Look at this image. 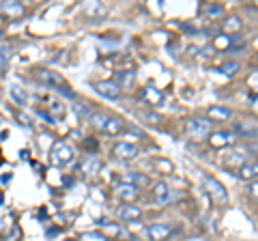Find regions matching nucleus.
<instances>
[{"instance_id": "obj_1", "label": "nucleus", "mask_w": 258, "mask_h": 241, "mask_svg": "<svg viewBox=\"0 0 258 241\" xmlns=\"http://www.w3.org/2000/svg\"><path fill=\"white\" fill-rule=\"evenodd\" d=\"M91 125L95 127L97 132L108 134V136H116V134H120L125 130L123 120L116 118V116H110V114H106V112H93Z\"/></svg>"}, {"instance_id": "obj_2", "label": "nucleus", "mask_w": 258, "mask_h": 241, "mask_svg": "<svg viewBox=\"0 0 258 241\" xmlns=\"http://www.w3.org/2000/svg\"><path fill=\"white\" fill-rule=\"evenodd\" d=\"M50 159H52V164H54L56 168H67L71 162H74V149H71L67 142L56 140V142L52 144Z\"/></svg>"}, {"instance_id": "obj_3", "label": "nucleus", "mask_w": 258, "mask_h": 241, "mask_svg": "<svg viewBox=\"0 0 258 241\" xmlns=\"http://www.w3.org/2000/svg\"><path fill=\"white\" fill-rule=\"evenodd\" d=\"M203 188H205L207 194L211 196V200L215 205H226L228 203V192H226V188L215 179V176L203 174Z\"/></svg>"}, {"instance_id": "obj_4", "label": "nucleus", "mask_w": 258, "mask_h": 241, "mask_svg": "<svg viewBox=\"0 0 258 241\" xmlns=\"http://www.w3.org/2000/svg\"><path fill=\"white\" fill-rule=\"evenodd\" d=\"M187 134L194 140H205L211 136V120L207 118H189L187 120Z\"/></svg>"}, {"instance_id": "obj_5", "label": "nucleus", "mask_w": 258, "mask_h": 241, "mask_svg": "<svg viewBox=\"0 0 258 241\" xmlns=\"http://www.w3.org/2000/svg\"><path fill=\"white\" fill-rule=\"evenodd\" d=\"M112 155L118 162H129V159L138 157V144L136 142H116L114 147H112Z\"/></svg>"}, {"instance_id": "obj_6", "label": "nucleus", "mask_w": 258, "mask_h": 241, "mask_svg": "<svg viewBox=\"0 0 258 241\" xmlns=\"http://www.w3.org/2000/svg\"><path fill=\"white\" fill-rule=\"evenodd\" d=\"M114 196L118 198V200H123V205H134V200L140 196V190L136 188V186H132V183H116L114 186Z\"/></svg>"}, {"instance_id": "obj_7", "label": "nucleus", "mask_w": 258, "mask_h": 241, "mask_svg": "<svg viewBox=\"0 0 258 241\" xmlns=\"http://www.w3.org/2000/svg\"><path fill=\"white\" fill-rule=\"evenodd\" d=\"M144 235H147L149 241H166L168 237L172 235V226L170 224L157 222V224H151V226L144 228Z\"/></svg>"}, {"instance_id": "obj_8", "label": "nucleus", "mask_w": 258, "mask_h": 241, "mask_svg": "<svg viewBox=\"0 0 258 241\" xmlns=\"http://www.w3.org/2000/svg\"><path fill=\"white\" fill-rule=\"evenodd\" d=\"M95 91L106 99H118L120 93H123L114 80H99V82H95Z\"/></svg>"}, {"instance_id": "obj_9", "label": "nucleus", "mask_w": 258, "mask_h": 241, "mask_svg": "<svg viewBox=\"0 0 258 241\" xmlns=\"http://www.w3.org/2000/svg\"><path fill=\"white\" fill-rule=\"evenodd\" d=\"M99 170H101V159H99V157H95V155H91V157H86V159H82V162H80L76 174H80V176H84V179H88V176H95Z\"/></svg>"}, {"instance_id": "obj_10", "label": "nucleus", "mask_w": 258, "mask_h": 241, "mask_svg": "<svg viewBox=\"0 0 258 241\" xmlns=\"http://www.w3.org/2000/svg\"><path fill=\"white\" fill-rule=\"evenodd\" d=\"M140 99H142L144 103H147V106H153V108L164 106V101H166L164 93H161L159 88H155V86H147V88H142V91H140Z\"/></svg>"}, {"instance_id": "obj_11", "label": "nucleus", "mask_w": 258, "mask_h": 241, "mask_svg": "<svg viewBox=\"0 0 258 241\" xmlns=\"http://www.w3.org/2000/svg\"><path fill=\"white\" fill-rule=\"evenodd\" d=\"M37 80H39V82H43L45 86L54 88V91H58L60 86H64L62 76H58L56 71H50V69H39L37 71Z\"/></svg>"}, {"instance_id": "obj_12", "label": "nucleus", "mask_w": 258, "mask_h": 241, "mask_svg": "<svg viewBox=\"0 0 258 241\" xmlns=\"http://www.w3.org/2000/svg\"><path fill=\"white\" fill-rule=\"evenodd\" d=\"M249 159H247V153L245 151H239V149H232L230 153H226L222 155V164L226 168H241L243 164H247Z\"/></svg>"}, {"instance_id": "obj_13", "label": "nucleus", "mask_w": 258, "mask_h": 241, "mask_svg": "<svg viewBox=\"0 0 258 241\" xmlns=\"http://www.w3.org/2000/svg\"><path fill=\"white\" fill-rule=\"evenodd\" d=\"M151 198H153V203H155V205H166V203H170L172 192H170V188H168L164 181H159V183H155V186H153Z\"/></svg>"}, {"instance_id": "obj_14", "label": "nucleus", "mask_w": 258, "mask_h": 241, "mask_svg": "<svg viewBox=\"0 0 258 241\" xmlns=\"http://www.w3.org/2000/svg\"><path fill=\"white\" fill-rule=\"evenodd\" d=\"M232 134L239 136V138L243 140H254L258 138V127L254 123H235L232 125Z\"/></svg>"}, {"instance_id": "obj_15", "label": "nucleus", "mask_w": 258, "mask_h": 241, "mask_svg": "<svg viewBox=\"0 0 258 241\" xmlns=\"http://www.w3.org/2000/svg\"><path fill=\"white\" fill-rule=\"evenodd\" d=\"M116 215H118V220H123V222H138L142 218V209L136 205H120L116 209Z\"/></svg>"}, {"instance_id": "obj_16", "label": "nucleus", "mask_w": 258, "mask_h": 241, "mask_svg": "<svg viewBox=\"0 0 258 241\" xmlns=\"http://www.w3.org/2000/svg\"><path fill=\"white\" fill-rule=\"evenodd\" d=\"M232 140H235V134L232 132H211V136H209V144L215 149L228 147V144H232Z\"/></svg>"}, {"instance_id": "obj_17", "label": "nucleus", "mask_w": 258, "mask_h": 241, "mask_svg": "<svg viewBox=\"0 0 258 241\" xmlns=\"http://www.w3.org/2000/svg\"><path fill=\"white\" fill-rule=\"evenodd\" d=\"M123 183H132V186H136L140 190V188H149L151 179H149V174H142V172H125Z\"/></svg>"}, {"instance_id": "obj_18", "label": "nucleus", "mask_w": 258, "mask_h": 241, "mask_svg": "<svg viewBox=\"0 0 258 241\" xmlns=\"http://www.w3.org/2000/svg\"><path fill=\"white\" fill-rule=\"evenodd\" d=\"M239 176L243 181H258V162H247L239 168Z\"/></svg>"}, {"instance_id": "obj_19", "label": "nucleus", "mask_w": 258, "mask_h": 241, "mask_svg": "<svg viewBox=\"0 0 258 241\" xmlns=\"http://www.w3.org/2000/svg\"><path fill=\"white\" fill-rule=\"evenodd\" d=\"M114 82H116L120 88H129V86L136 82V71H132V69L116 71V74H114Z\"/></svg>"}, {"instance_id": "obj_20", "label": "nucleus", "mask_w": 258, "mask_h": 241, "mask_svg": "<svg viewBox=\"0 0 258 241\" xmlns=\"http://www.w3.org/2000/svg\"><path fill=\"white\" fill-rule=\"evenodd\" d=\"M9 97L18 103V106H26L28 103V93H26V88H22L20 84H11L9 86Z\"/></svg>"}, {"instance_id": "obj_21", "label": "nucleus", "mask_w": 258, "mask_h": 241, "mask_svg": "<svg viewBox=\"0 0 258 241\" xmlns=\"http://www.w3.org/2000/svg\"><path fill=\"white\" fill-rule=\"evenodd\" d=\"M0 11L7 13L9 18H20V15H24V5L15 3V0H7V3L0 5Z\"/></svg>"}, {"instance_id": "obj_22", "label": "nucleus", "mask_w": 258, "mask_h": 241, "mask_svg": "<svg viewBox=\"0 0 258 241\" xmlns=\"http://www.w3.org/2000/svg\"><path fill=\"white\" fill-rule=\"evenodd\" d=\"M207 116L211 120H230L232 112L228 108H222V106H211V108H207Z\"/></svg>"}, {"instance_id": "obj_23", "label": "nucleus", "mask_w": 258, "mask_h": 241, "mask_svg": "<svg viewBox=\"0 0 258 241\" xmlns=\"http://www.w3.org/2000/svg\"><path fill=\"white\" fill-rule=\"evenodd\" d=\"M243 28V22H241L237 15H232V18H226L224 22H222V30L224 33H232V35H237L239 30Z\"/></svg>"}, {"instance_id": "obj_24", "label": "nucleus", "mask_w": 258, "mask_h": 241, "mask_svg": "<svg viewBox=\"0 0 258 241\" xmlns=\"http://www.w3.org/2000/svg\"><path fill=\"white\" fill-rule=\"evenodd\" d=\"M205 15L207 18H222L224 15V7L220 5V3H209V5H205Z\"/></svg>"}, {"instance_id": "obj_25", "label": "nucleus", "mask_w": 258, "mask_h": 241, "mask_svg": "<svg viewBox=\"0 0 258 241\" xmlns=\"http://www.w3.org/2000/svg\"><path fill=\"white\" fill-rule=\"evenodd\" d=\"M140 118L144 120V123H149V125H159V123H164V118H161L157 112H151V110H142L140 112Z\"/></svg>"}, {"instance_id": "obj_26", "label": "nucleus", "mask_w": 258, "mask_h": 241, "mask_svg": "<svg viewBox=\"0 0 258 241\" xmlns=\"http://www.w3.org/2000/svg\"><path fill=\"white\" fill-rule=\"evenodd\" d=\"M239 69H241V65H239L237 61H226L224 65L220 67V71H222L224 76H237V74H239Z\"/></svg>"}, {"instance_id": "obj_27", "label": "nucleus", "mask_w": 258, "mask_h": 241, "mask_svg": "<svg viewBox=\"0 0 258 241\" xmlns=\"http://www.w3.org/2000/svg\"><path fill=\"white\" fill-rule=\"evenodd\" d=\"M80 241H108L106 235H101L99 230H91V232H82Z\"/></svg>"}, {"instance_id": "obj_28", "label": "nucleus", "mask_w": 258, "mask_h": 241, "mask_svg": "<svg viewBox=\"0 0 258 241\" xmlns=\"http://www.w3.org/2000/svg\"><path fill=\"white\" fill-rule=\"evenodd\" d=\"M76 114H82V116H88V118H91V116H93V112H91V108H88L86 103H76Z\"/></svg>"}, {"instance_id": "obj_29", "label": "nucleus", "mask_w": 258, "mask_h": 241, "mask_svg": "<svg viewBox=\"0 0 258 241\" xmlns=\"http://www.w3.org/2000/svg\"><path fill=\"white\" fill-rule=\"evenodd\" d=\"M56 93H60L62 97H67V99H76V93L71 91V88H69L67 84H64V86H60V88H58V91H56Z\"/></svg>"}, {"instance_id": "obj_30", "label": "nucleus", "mask_w": 258, "mask_h": 241, "mask_svg": "<svg viewBox=\"0 0 258 241\" xmlns=\"http://www.w3.org/2000/svg\"><path fill=\"white\" fill-rule=\"evenodd\" d=\"M37 114L41 116V118H45V120H47V125H56V118H54L47 110H37Z\"/></svg>"}, {"instance_id": "obj_31", "label": "nucleus", "mask_w": 258, "mask_h": 241, "mask_svg": "<svg viewBox=\"0 0 258 241\" xmlns=\"http://www.w3.org/2000/svg\"><path fill=\"white\" fill-rule=\"evenodd\" d=\"M247 194L258 200V181H252V183H249V186H247Z\"/></svg>"}, {"instance_id": "obj_32", "label": "nucleus", "mask_w": 258, "mask_h": 241, "mask_svg": "<svg viewBox=\"0 0 258 241\" xmlns=\"http://www.w3.org/2000/svg\"><path fill=\"white\" fill-rule=\"evenodd\" d=\"M7 65H9V63H7V54L0 52V76H3L5 71H7Z\"/></svg>"}, {"instance_id": "obj_33", "label": "nucleus", "mask_w": 258, "mask_h": 241, "mask_svg": "<svg viewBox=\"0 0 258 241\" xmlns=\"http://www.w3.org/2000/svg\"><path fill=\"white\" fill-rule=\"evenodd\" d=\"M157 168H161V170H166V172H170L172 170V164L170 162H157Z\"/></svg>"}, {"instance_id": "obj_34", "label": "nucleus", "mask_w": 258, "mask_h": 241, "mask_svg": "<svg viewBox=\"0 0 258 241\" xmlns=\"http://www.w3.org/2000/svg\"><path fill=\"white\" fill-rule=\"evenodd\" d=\"M86 140H88V142H86V147H88V149H95V151H97V142H93V138H86Z\"/></svg>"}, {"instance_id": "obj_35", "label": "nucleus", "mask_w": 258, "mask_h": 241, "mask_svg": "<svg viewBox=\"0 0 258 241\" xmlns=\"http://www.w3.org/2000/svg\"><path fill=\"white\" fill-rule=\"evenodd\" d=\"M249 151H252V153H258V142H252V144H249Z\"/></svg>"}]
</instances>
